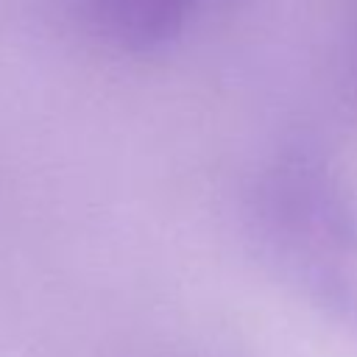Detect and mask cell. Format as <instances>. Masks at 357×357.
Masks as SVG:
<instances>
[{
  "mask_svg": "<svg viewBox=\"0 0 357 357\" xmlns=\"http://www.w3.org/2000/svg\"><path fill=\"white\" fill-rule=\"evenodd\" d=\"M248 220L284 271L357 298V201L321 151L290 145L271 156L251 184Z\"/></svg>",
  "mask_w": 357,
  "mask_h": 357,
  "instance_id": "6da1fadb",
  "label": "cell"
},
{
  "mask_svg": "<svg viewBox=\"0 0 357 357\" xmlns=\"http://www.w3.org/2000/svg\"><path fill=\"white\" fill-rule=\"evenodd\" d=\"M206 0H78L84 22L123 50H156L173 42Z\"/></svg>",
  "mask_w": 357,
  "mask_h": 357,
  "instance_id": "7a4b0ae2",
  "label": "cell"
}]
</instances>
